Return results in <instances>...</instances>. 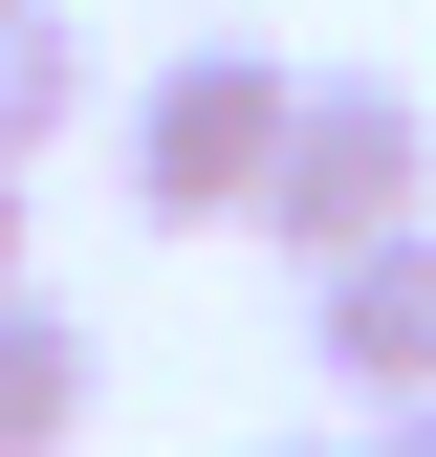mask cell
<instances>
[{"mask_svg": "<svg viewBox=\"0 0 436 457\" xmlns=\"http://www.w3.org/2000/svg\"><path fill=\"white\" fill-rule=\"evenodd\" d=\"M284 109H306V66H262V44H175V66L109 109V153H131V218H153V240H218V218H262V175H284Z\"/></svg>", "mask_w": 436, "mask_h": 457, "instance_id": "cell-1", "label": "cell"}, {"mask_svg": "<svg viewBox=\"0 0 436 457\" xmlns=\"http://www.w3.org/2000/svg\"><path fill=\"white\" fill-rule=\"evenodd\" d=\"M393 218H436V109H415L393 66H306V109H284V175H262V240L327 283L349 240H393Z\"/></svg>", "mask_w": 436, "mask_h": 457, "instance_id": "cell-2", "label": "cell"}, {"mask_svg": "<svg viewBox=\"0 0 436 457\" xmlns=\"http://www.w3.org/2000/svg\"><path fill=\"white\" fill-rule=\"evenodd\" d=\"M306 349L349 414H436V218H393V240H349L306 283Z\"/></svg>", "mask_w": 436, "mask_h": 457, "instance_id": "cell-3", "label": "cell"}, {"mask_svg": "<svg viewBox=\"0 0 436 457\" xmlns=\"http://www.w3.org/2000/svg\"><path fill=\"white\" fill-rule=\"evenodd\" d=\"M88 392H109L88 305H44V283H0V457H66V436H88Z\"/></svg>", "mask_w": 436, "mask_h": 457, "instance_id": "cell-4", "label": "cell"}, {"mask_svg": "<svg viewBox=\"0 0 436 457\" xmlns=\"http://www.w3.org/2000/svg\"><path fill=\"white\" fill-rule=\"evenodd\" d=\"M44 131H88V22L66 0H0V153H44Z\"/></svg>", "mask_w": 436, "mask_h": 457, "instance_id": "cell-5", "label": "cell"}, {"mask_svg": "<svg viewBox=\"0 0 436 457\" xmlns=\"http://www.w3.org/2000/svg\"><path fill=\"white\" fill-rule=\"evenodd\" d=\"M0 283H22V153H0Z\"/></svg>", "mask_w": 436, "mask_h": 457, "instance_id": "cell-6", "label": "cell"}, {"mask_svg": "<svg viewBox=\"0 0 436 457\" xmlns=\"http://www.w3.org/2000/svg\"><path fill=\"white\" fill-rule=\"evenodd\" d=\"M371 457H436V414H371Z\"/></svg>", "mask_w": 436, "mask_h": 457, "instance_id": "cell-7", "label": "cell"}, {"mask_svg": "<svg viewBox=\"0 0 436 457\" xmlns=\"http://www.w3.org/2000/svg\"><path fill=\"white\" fill-rule=\"evenodd\" d=\"M262 457H371V436H262Z\"/></svg>", "mask_w": 436, "mask_h": 457, "instance_id": "cell-8", "label": "cell"}]
</instances>
